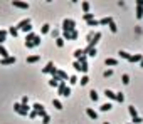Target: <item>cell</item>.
<instances>
[{
  "label": "cell",
  "mask_w": 143,
  "mask_h": 124,
  "mask_svg": "<svg viewBox=\"0 0 143 124\" xmlns=\"http://www.w3.org/2000/svg\"><path fill=\"white\" fill-rule=\"evenodd\" d=\"M99 39H101V34H99V32H96V34H94V37H93V40H89V45L84 49V52H88L89 49H94V47H96V44L99 42Z\"/></svg>",
  "instance_id": "3"
},
{
  "label": "cell",
  "mask_w": 143,
  "mask_h": 124,
  "mask_svg": "<svg viewBox=\"0 0 143 124\" xmlns=\"http://www.w3.org/2000/svg\"><path fill=\"white\" fill-rule=\"evenodd\" d=\"M74 69H76L77 72H79V70H81V62H77V61L74 62Z\"/></svg>",
  "instance_id": "50"
},
{
  "label": "cell",
  "mask_w": 143,
  "mask_h": 124,
  "mask_svg": "<svg viewBox=\"0 0 143 124\" xmlns=\"http://www.w3.org/2000/svg\"><path fill=\"white\" fill-rule=\"evenodd\" d=\"M52 106H54L56 109H59V111L62 109V104H61V101H59V99H52Z\"/></svg>",
  "instance_id": "20"
},
{
  "label": "cell",
  "mask_w": 143,
  "mask_h": 124,
  "mask_svg": "<svg viewBox=\"0 0 143 124\" xmlns=\"http://www.w3.org/2000/svg\"><path fill=\"white\" fill-rule=\"evenodd\" d=\"M56 69V65H54V62H47V65L44 67V69H42V72L44 74H47V72H52V70Z\"/></svg>",
  "instance_id": "9"
},
{
  "label": "cell",
  "mask_w": 143,
  "mask_h": 124,
  "mask_svg": "<svg viewBox=\"0 0 143 124\" xmlns=\"http://www.w3.org/2000/svg\"><path fill=\"white\" fill-rule=\"evenodd\" d=\"M51 35H52L54 39H59V30H57V29H54V30L51 32Z\"/></svg>",
  "instance_id": "44"
},
{
  "label": "cell",
  "mask_w": 143,
  "mask_h": 124,
  "mask_svg": "<svg viewBox=\"0 0 143 124\" xmlns=\"http://www.w3.org/2000/svg\"><path fill=\"white\" fill-rule=\"evenodd\" d=\"M79 32L77 30H73V32H64V40H76Z\"/></svg>",
  "instance_id": "4"
},
{
  "label": "cell",
  "mask_w": 143,
  "mask_h": 124,
  "mask_svg": "<svg viewBox=\"0 0 143 124\" xmlns=\"http://www.w3.org/2000/svg\"><path fill=\"white\" fill-rule=\"evenodd\" d=\"M25 47L27 49H34V44H32V42H25Z\"/></svg>",
  "instance_id": "53"
},
{
  "label": "cell",
  "mask_w": 143,
  "mask_h": 124,
  "mask_svg": "<svg viewBox=\"0 0 143 124\" xmlns=\"http://www.w3.org/2000/svg\"><path fill=\"white\" fill-rule=\"evenodd\" d=\"M39 59H41V55H30V57H27V62L29 64H34V62H37Z\"/></svg>",
  "instance_id": "19"
},
{
  "label": "cell",
  "mask_w": 143,
  "mask_h": 124,
  "mask_svg": "<svg viewBox=\"0 0 143 124\" xmlns=\"http://www.w3.org/2000/svg\"><path fill=\"white\" fill-rule=\"evenodd\" d=\"M88 82H89V77H88V76H83V77H81V86H86Z\"/></svg>",
  "instance_id": "38"
},
{
  "label": "cell",
  "mask_w": 143,
  "mask_h": 124,
  "mask_svg": "<svg viewBox=\"0 0 143 124\" xmlns=\"http://www.w3.org/2000/svg\"><path fill=\"white\" fill-rule=\"evenodd\" d=\"M121 82H123V84H130V77H128L126 74H125V76L121 77Z\"/></svg>",
  "instance_id": "41"
},
{
  "label": "cell",
  "mask_w": 143,
  "mask_h": 124,
  "mask_svg": "<svg viewBox=\"0 0 143 124\" xmlns=\"http://www.w3.org/2000/svg\"><path fill=\"white\" fill-rule=\"evenodd\" d=\"M62 29H64V32H73V30H76V22H74V20H71V19H64V20H62Z\"/></svg>",
  "instance_id": "2"
},
{
  "label": "cell",
  "mask_w": 143,
  "mask_h": 124,
  "mask_svg": "<svg viewBox=\"0 0 143 124\" xmlns=\"http://www.w3.org/2000/svg\"><path fill=\"white\" fill-rule=\"evenodd\" d=\"M109 19H111V17H105V19H101V20H99V25H108Z\"/></svg>",
  "instance_id": "35"
},
{
  "label": "cell",
  "mask_w": 143,
  "mask_h": 124,
  "mask_svg": "<svg viewBox=\"0 0 143 124\" xmlns=\"http://www.w3.org/2000/svg\"><path fill=\"white\" fill-rule=\"evenodd\" d=\"M34 37H35V34H34V32L27 34V37H25V42H32V40H34Z\"/></svg>",
  "instance_id": "36"
},
{
  "label": "cell",
  "mask_w": 143,
  "mask_h": 124,
  "mask_svg": "<svg viewBox=\"0 0 143 124\" xmlns=\"http://www.w3.org/2000/svg\"><path fill=\"white\" fill-rule=\"evenodd\" d=\"M32 107H34V111H35V112H37V111H41V109H42V107H44V106H42V104H41V102H35V104H34V106H32Z\"/></svg>",
  "instance_id": "37"
},
{
  "label": "cell",
  "mask_w": 143,
  "mask_h": 124,
  "mask_svg": "<svg viewBox=\"0 0 143 124\" xmlns=\"http://www.w3.org/2000/svg\"><path fill=\"white\" fill-rule=\"evenodd\" d=\"M10 64H15V57H12V55H9V57L2 59V65H10Z\"/></svg>",
  "instance_id": "8"
},
{
  "label": "cell",
  "mask_w": 143,
  "mask_h": 124,
  "mask_svg": "<svg viewBox=\"0 0 143 124\" xmlns=\"http://www.w3.org/2000/svg\"><path fill=\"white\" fill-rule=\"evenodd\" d=\"M108 25H109V30H111V32H116V30H118V27H116V24H114V20H113V19H109Z\"/></svg>",
  "instance_id": "18"
},
{
  "label": "cell",
  "mask_w": 143,
  "mask_h": 124,
  "mask_svg": "<svg viewBox=\"0 0 143 124\" xmlns=\"http://www.w3.org/2000/svg\"><path fill=\"white\" fill-rule=\"evenodd\" d=\"M59 82H61V79L57 76H52V79L49 81V86L51 87H59Z\"/></svg>",
  "instance_id": "7"
},
{
  "label": "cell",
  "mask_w": 143,
  "mask_h": 124,
  "mask_svg": "<svg viewBox=\"0 0 143 124\" xmlns=\"http://www.w3.org/2000/svg\"><path fill=\"white\" fill-rule=\"evenodd\" d=\"M22 30H24V32H29V34H30V32H32V25L29 24V25H25V27H24Z\"/></svg>",
  "instance_id": "48"
},
{
  "label": "cell",
  "mask_w": 143,
  "mask_h": 124,
  "mask_svg": "<svg viewBox=\"0 0 143 124\" xmlns=\"http://www.w3.org/2000/svg\"><path fill=\"white\" fill-rule=\"evenodd\" d=\"M64 89H66V81H61V82H59V87H57V91H59V94H61V96H62Z\"/></svg>",
  "instance_id": "17"
},
{
  "label": "cell",
  "mask_w": 143,
  "mask_h": 124,
  "mask_svg": "<svg viewBox=\"0 0 143 124\" xmlns=\"http://www.w3.org/2000/svg\"><path fill=\"white\" fill-rule=\"evenodd\" d=\"M9 34L14 35V37H17V35H19V29H17V27H10V29H9Z\"/></svg>",
  "instance_id": "23"
},
{
  "label": "cell",
  "mask_w": 143,
  "mask_h": 124,
  "mask_svg": "<svg viewBox=\"0 0 143 124\" xmlns=\"http://www.w3.org/2000/svg\"><path fill=\"white\" fill-rule=\"evenodd\" d=\"M141 59H143L141 54H135V55H130L128 62H141Z\"/></svg>",
  "instance_id": "10"
},
{
  "label": "cell",
  "mask_w": 143,
  "mask_h": 124,
  "mask_svg": "<svg viewBox=\"0 0 143 124\" xmlns=\"http://www.w3.org/2000/svg\"><path fill=\"white\" fill-rule=\"evenodd\" d=\"M0 55H2V59H5V57H9V50H7L3 45H0Z\"/></svg>",
  "instance_id": "16"
},
{
  "label": "cell",
  "mask_w": 143,
  "mask_h": 124,
  "mask_svg": "<svg viewBox=\"0 0 143 124\" xmlns=\"http://www.w3.org/2000/svg\"><path fill=\"white\" fill-rule=\"evenodd\" d=\"M140 67H143V59H141V62H140Z\"/></svg>",
  "instance_id": "54"
},
{
  "label": "cell",
  "mask_w": 143,
  "mask_h": 124,
  "mask_svg": "<svg viewBox=\"0 0 143 124\" xmlns=\"http://www.w3.org/2000/svg\"><path fill=\"white\" fill-rule=\"evenodd\" d=\"M29 118H30V119H35V118H37V112H35V111H30V112H29Z\"/></svg>",
  "instance_id": "49"
},
{
  "label": "cell",
  "mask_w": 143,
  "mask_h": 124,
  "mask_svg": "<svg viewBox=\"0 0 143 124\" xmlns=\"http://www.w3.org/2000/svg\"><path fill=\"white\" fill-rule=\"evenodd\" d=\"M12 5L17 7V9H25V10L29 9V3H27V2H19V0H14Z\"/></svg>",
  "instance_id": "6"
},
{
  "label": "cell",
  "mask_w": 143,
  "mask_h": 124,
  "mask_svg": "<svg viewBox=\"0 0 143 124\" xmlns=\"http://www.w3.org/2000/svg\"><path fill=\"white\" fill-rule=\"evenodd\" d=\"M111 107H113V106L109 104V102H106V104H103V106H101V107H99V109H101L103 112H106V111H109V109H111Z\"/></svg>",
  "instance_id": "25"
},
{
  "label": "cell",
  "mask_w": 143,
  "mask_h": 124,
  "mask_svg": "<svg viewBox=\"0 0 143 124\" xmlns=\"http://www.w3.org/2000/svg\"><path fill=\"white\" fill-rule=\"evenodd\" d=\"M103 124H109V122H103Z\"/></svg>",
  "instance_id": "55"
},
{
  "label": "cell",
  "mask_w": 143,
  "mask_h": 124,
  "mask_svg": "<svg viewBox=\"0 0 143 124\" xmlns=\"http://www.w3.org/2000/svg\"><path fill=\"white\" fill-rule=\"evenodd\" d=\"M14 111H15L17 114H20V116H27L29 112H30V107H29V106H22L20 102H15V104H14Z\"/></svg>",
  "instance_id": "1"
},
{
  "label": "cell",
  "mask_w": 143,
  "mask_h": 124,
  "mask_svg": "<svg viewBox=\"0 0 143 124\" xmlns=\"http://www.w3.org/2000/svg\"><path fill=\"white\" fill-rule=\"evenodd\" d=\"M46 116H47V112H46L44 107H42L41 111H37V118H46Z\"/></svg>",
  "instance_id": "33"
},
{
  "label": "cell",
  "mask_w": 143,
  "mask_h": 124,
  "mask_svg": "<svg viewBox=\"0 0 143 124\" xmlns=\"http://www.w3.org/2000/svg\"><path fill=\"white\" fill-rule=\"evenodd\" d=\"M32 44H34V47L41 45V35H35V37H34V40H32Z\"/></svg>",
  "instance_id": "28"
},
{
  "label": "cell",
  "mask_w": 143,
  "mask_h": 124,
  "mask_svg": "<svg viewBox=\"0 0 143 124\" xmlns=\"http://www.w3.org/2000/svg\"><path fill=\"white\" fill-rule=\"evenodd\" d=\"M27 102H29V97H27V96H24V97H22V102H20V104H22V106H27Z\"/></svg>",
  "instance_id": "52"
},
{
  "label": "cell",
  "mask_w": 143,
  "mask_h": 124,
  "mask_svg": "<svg viewBox=\"0 0 143 124\" xmlns=\"http://www.w3.org/2000/svg\"><path fill=\"white\" fill-rule=\"evenodd\" d=\"M116 101H118V102H123V101H125L123 92H118V94H116Z\"/></svg>",
  "instance_id": "39"
},
{
  "label": "cell",
  "mask_w": 143,
  "mask_h": 124,
  "mask_svg": "<svg viewBox=\"0 0 143 124\" xmlns=\"http://www.w3.org/2000/svg\"><path fill=\"white\" fill-rule=\"evenodd\" d=\"M89 97H91V101H98V92H96V91H91V92H89Z\"/></svg>",
  "instance_id": "32"
},
{
  "label": "cell",
  "mask_w": 143,
  "mask_h": 124,
  "mask_svg": "<svg viewBox=\"0 0 143 124\" xmlns=\"http://www.w3.org/2000/svg\"><path fill=\"white\" fill-rule=\"evenodd\" d=\"M118 54H120V57H121V59H126V61L130 59V55H131V54H128V52H125V50H120Z\"/></svg>",
  "instance_id": "27"
},
{
  "label": "cell",
  "mask_w": 143,
  "mask_h": 124,
  "mask_svg": "<svg viewBox=\"0 0 143 124\" xmlns=\"http://www.w3.org/2000/svg\"><path fill=\"white\" fill-rule=\"evenodd\" d=\"M41 32H42V34H47V32H51V25H49V24H44V25H42V29H41Z\"/></svg>",
  "instance_id": "26"
},
{
  "label": "cell",
  "mask_w": 143,
  "mask_h": 124,
  "mask_svg": "<svg viewBox=\"0 0 143 124\" xmlns=\"http://www.w3.org/2000/svg\"><path fill=\"white\" fill-rule=\"evenodd\" d=\"M69 84H77V77L76 76H71L69 77Z\"/></svg>",
  "instance_id": "43"
},
{
  "label": "cell",
  "mask_w": 143,
  "mask_h": 124,
  "mask_svg": "<svg viewBox=\"0 0 143 124\" xmlns=\"http://www.w3.org/2000/svg\"><path fill=\"white\" fill-rule=\"evenodd\" d=\"M143 119L140 118V116H136V118H133V124H141Z\"/></svg>",
  "instance_id": "42"
},
{
  "label": "cell",
  "mask_w": 143,
  "mask_h": 124,
  "mask_svg": "<svg viewBox=\"0 0 143 124\" xmlns=\"http://www.w3.org/2000/svg\"><path fill=\"white\" fill-rule=\"evenodd\" d=\"M29 24H30V19H25V20H22V22H20L19 25H17V29H24V27L29 25Z\"/></svg>",
  "instance_id": "22"
},
{
  "label": "cell",
  "mask_w": 143,
  "mask_h": 124,
  "mask_svg": "<svg viewBox=\"0 0 143 124\" xmlns=\"http://www.w3.org/2000/svg\"><path fill=\"white\" fill-rule=\"evenodd\" d=\"M86 114H88L91 119H94V121L98 119V112H96L94 109H89V107H88V109H86Z\"/></svg>",
  "instance_id": "11"
},
{
  "label": "cell",
  "mask_w": 143,
  "mask_h": 124,
  "mask_svg": "<svg viewBox=\"0 0 143 124\" xmlns=\"http://www.w3.org/2000/svg\"><path fill=\"white\" fill-rule=\"evenodd\" d=\"M56 44H57V47H62V45H64V39H62V37L56 39Z\"/></svg>",
  "instance_id": "40"
},
{
  "label": "cell",
  "mask_w": 143,
  "mask_h": 124,
  "mask_svg": "<svg viewBox=\"0 0 143 124\" xmlns=\"http://www.w3.org/2000/svg\"><path fill=\"white\" fill-rule=\"evenodd\" d=\"M88 69H89V67H88V64H81V72H88Z\"/></svg>",
  "instance_id": "46"
},
{
  "label": "cell",
  "mask_w": 143,
  "mask_h": 124,
  "mask_svg": "<svg viewBox=\"0 0 143 124\" xmlns=\"http://www.w3.org/2000/svg\"><path fill=\"white\" fill-rule=\"evenodd\" d=\"M83 19L86 20V22H89V20H93V19H94V13H84V15H83Z\"/></svg>",
  "instance_id": "30"
},
{
  "label": "cell",
  "mask_w": 143,
  "mask_h": 124,
  "mask_svg": "<svg viewBox=\"0 0 143 124\" xmlns=\"http://www.w3.org/2000/svg\"><path fill=\"white\" fill-rule=\"evenodd\" d=\"M86 54H88L89 57H96V54H98V50H96V47H94V49H89V50L86 52Z\"/></svg>",
  "instance_id": "29"
},
{
  "label": "cell",
  "mask_w": 143,
  "mask_h": 124,
  "mask_svg": "<svg viewBox=\"0 0 143 124\" xmlns=\"http://www.w3.org/2000/svg\"><path fill=\"white\" fill-rule=\"evenodd\" d=\"M130 124H133V122H130Z\"/></svg>",
  "instance_id": "56"
},
{
  "label": "cell",
  "mask_w": 143,
  "mask_h": 124,
  "mask_svg": "<svg viewBox=\"0 0 143 124\" xmlns=\"http://www.w3.org/2000/svg\"><path fill=\"white\" fill-rule=\"evenodd\" d=\"M103 76H105V77H111V76H113V70H111V69L105 70V74H103Z\"/></svg>",
  "instance_id": "47"
},
{
  "label": "cell",
  "mask_w": 143,
  "mask_h": 124,
  "mask_svg": "<svg viewBox=\"0 0 143 124\" xmlns=\"http://www.w3.org/2000/svg\"><path fill=\"white\" fill-rule=\"evenodd\" d=\"M128 111H130L131 118H136V116H138V112H136V107H133V106H130V107H128Z\"/></svg>",
  "instance_id": "24"
},
{
  "label": "cell",
  "mask_w": 143,
  "mask_h": 124,
  "mask_svg": "<svg viewBox=\"0 0 143 124\" xmlns=\"http://www.w3.org/2000/svg\"><path fill=\"white\" fill-rule=\"evenodd\" d=\"M84 54H86V52H84V49H77V50L74 52V57H76V61H81V57H83Z\"/></svg>",
  "instance_id": "13"
},
{
  "label": "cell",
  "mask_w": 143,
  "mask_h": 124,
  "mask_svg": "<svg viewBox=\"0 0 143 124\" xmlns=\"http://www.w3.org/2000/svg\"><path fill=\"white\" fill-rule=\"evenodd\" d=\"M49 122H51V118H49V116L42 118V124H49Z\"/></svg>",
  "instance_id": "51"
},
{
  "label": "cell",
  "mask_w": 143,
  "mask_h": 124,
  "mask_svg": "<svg viewBox=\"0 0 143 124\" xmlns=\"http://www.w3.org/2000/svg\"><path fill=\"white\" fill-rule=\"evenodd\" d=\"M81 7H83L84 13H89V2H83V3H81Z\"/></svg>",
  "instance_id": "31"
},
{
  "label": "cell",
  "mask_w": 143,
  "mask_h": 124,
  "mask_svg": "<svg viewBox=\"0 0 143 124\" xmlns=\"http://www.w3.org/2000/svg\"><path fill=\"white\" fill-rule=\"evenodd\" d=\"M88 25H89V27H98L99 22H98L96 19H93V20H89V22H88Z\"/></svg>",
  "instance_id": "34"
},
{
  "label": "cell",
  "mask_w": 143,
  "mask_h": 124,
  "mask_svg": "<svg viewBox=\"0 0 143 124\" xmlns=\"http://www.w3.org/2000/svg\"><path fill=\"white\" fill-rule=\"evenodd\" d=\"M136 19H143V0H136Z\"/></svg>",
  "instance_id": "5"
},
{
  "label": "cell",
  "mask_w": 143,
  "mask_h": 124,
  "mask_svg": "<svg viewBox=\"0 0 143 124\" xmlns=\"http://www.w3.org/2000/svg\"><path fill=\"white\" fill-rule=\"evenodd\" d=\"M62 96H64V97H67V96H71V89H69V87H67V86H66V89H64Z\"/></svg>",
  "instance_id": "45"
},
{
  "label": "cell",
  "mask_w": 143,
  "mask_h": 124,
  "mask_svg": "<svg viewBox=\"0 0 143 124\" xmlns=\"http://www.w3.org/2000/svg\"><path fill=\"white\" fill-rule=\"evenodd\" d=\"M105 96H106L108 99H116V92H113V91H109V89L105 91Z\"/></svg>",
  "instance_id": "15"
},
{
  "label": "cell",
  "mask_w": 143,
  "mask_h": 124,
  "mask_svg": "<svg viewBox=\"0 0 143 124\" xmlns=\"http://www.w3.org/2000/svg\"><path fill=\"white\" fill-rule=\"evenodd\" d=\"M56 76L59 77L61 81H67V74L64 72V70H59V69H57V70H56Z\"/></svg>",
  "instance_id": "12"
},
{
  "label": "cell",
  "mask_w": 143,
  "mask_h": 124,
  "mask_svg": "<svg viewBox=\"0 0 143 124\" xmlns=\"http://www.w3.org/2000/svg\"><path fill=\"white\" fill-rule=\"evenodd\" d=\"M105 64H106V65L114 67V65H118V61H116V59H111V57H109V59H106V61H105Z\"/></svg>",
  "instance_id": "14"
},
{
  "label": "cell",
  "mask_w": 143,
  "mask_h": 124,
  "mask_svg": "<svg viewBox=\"0 0 143 124\" xmlns=\"http://www.w3.org/2000/svg\"><path fill=\"white\" fill-rule=\"evenodd\" d=\"M5 39H7V30H0V45L5 42Z\"/></svg>",
  "instance_id": "21"
}]
</instances>
